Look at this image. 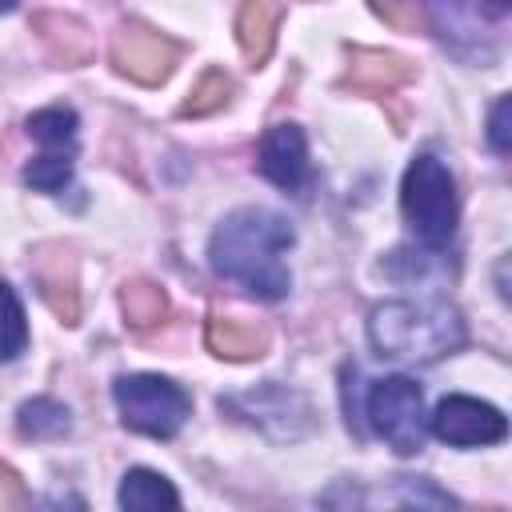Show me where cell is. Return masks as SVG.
<instances>
[{
    "mask_svg": "<svg viewBox=\"0 0 512 512\" xmlns=\"http://www.w3.org/2000/svg\"><path fill=\"white\" fill-rule=\"evenodd\" d=\"M32 140H40V156L28 160L24 184L36 192H60L72 180V160H76V112L64 104L40 108L28 116Z\"/></svg>",
    "mask_w": 512,
    "mask_h": 512,
    "instance_id": "8992f818",
    "label": "cell"
},
{
    "mask_svg": "<svg viewBox=\"0 0 512 512\" xmlns=\"http://www.w3.org/2000/svg\"><path fill=\"white\" fill-rule=\"evenodd\" d=\"M120 512H180V496L168 476L152 468H128L120 480Z\"/></svg>",
    "mask_w": 512,
    "mask_h": 512,
    "instance_id": "4fadbf2b",
    "label": "cell"
},
{
    "mask_svg": "<svg viewBox=\"0 0 512 512\" xmlns=\"http://www.w3.org/2000/svg\"><path fill=\"white\" fill-rule=\"evenodd\" d=\"M256 164H260V172H264L276 188L300 196V192L308 188V180H312L304 128H300V124H272V128L264 132V140H260V160H256Z\"/></svg>",
    "mask_w": 512,
    "mask_h": 512,
    "instance_id": "9c48e42d",
    "label": "cell"
},
{
    "mask_svg": "<svg viewBox=\"0 0 512 512\" xmlns=\"http://www.w3.org/2000/svg\"><path fill=\"white\" fill-rule=\"evenodd\" d=\"M28 272L36 280L44 304L64 324H76V316H80V288H76V260H72V252L64 244H44V248H36Z\"/></svg>",
    "mask_w": 512,
    "mask_h": 512,
    "instance_id": "30bf717a",
    "label": "cell"
},
{
    "mask_svg": "<svg viewBox=\"0 0 512 512\" xmlns=\"http://www.w3.org/2000/svg\"><path fill=\"white\" fill-rule=\"evenodd\" d=\"M292 224L268 208H236L208 240L212 272L232 280L256 300H280L292 288L284 252L292 248Z\"/></svg>",
    "mask_w": 512,
    "mask_h": 512,
    "instance_id": "6da1fadb",
    "label": "cell"
},
{
    "mask_svg": "<svg viewBox=\"0 0 512 512\" xmlns=\"http://www.w3.org/2000/svg\"><path fill=\"white\" fill-rule=\"evenodd\" d=\"M508 108H512V100L500 96V100L492 104V120H488V144H492L500 156H508Z\"/></svg>",
    "mask_w": 512,
    "mask_h": 512,
    "instance_id": "44dd1931",
    "label": "cell"
},
{
    "mask_svg": "<svg viewBox=\"0 0 512 512\" xmlns=\"http://www.w3.org/2000/svg\"><path fill=\"white\" fill-rule=\"evenodd\" d=\"M32 32L40 36L44 52L64 68H76V64H84L92 56V32L68 12H36L32 16Z\"/></svg>",
    "mask_w": 512,
    "mask_h": 512,
    "instance_id": "8fae6325",
    "label": "cell"
},
{
    "mask_svg": "<svg viewBox=\"0 0 512 512\" xmlns=\"http://www.w3.org/2000/svg\"><path fill=\"white\" fill-rule=\"evenodd\" d=\"M384 512H456V504L420 476H400L392 484V500Z\"/></svg>",
    "mask_w": 512,
    "mask_h": 512,
    "instance_id": "ac0fdd59",
    "label": "cell"
},
{
    "mask_svg": "<svg viewBox=\"0 0 512 512\" xmlns=\"http://www.w3.org/2000/svg\"><path fill=\"white\" fill-rule=\"evenodd\" d=\"M368 340L388 360L432 364L464 344V320L448 300H384L368 316Z\"/></svg>",
    "mask_w": 512,
    "mask_h": 512,
    "instance_id": "7a4b0ae2",
    "label": "cell"
},
{
    "mask_svg": "<svg viewBox=\"0 0 512 512\" xmlns=\"http://www.w3.org/2000/svg\"><path fill=\"white\" fill-rule=\"evenodd\" d=\"M372 12H376L380 20H392V24L408 28V32H416V28L424 24V12H420L416 4H376Z\"/></svg>",
    "mask_w": 512,
    "mask_h": 512,
    "instance_id": "7402d4cb",
    "label": "cell"
},
{
    "mask_svg": "<svg viewBox=\"0 0 512 512\" xmlns=\"http://www.w3.org/2000/svg\"><path fill=\"white\" fill-rule=\"evenodd\" d=\"M120 308H124V320L132 328H148V324H160L164 312H168V296L156 280H128L120 288Z\"/></svg>",
    "mask_w": 512,
    "mask_h": 512,
    "instance_id": "2e32d148",
    "label": "cell"
},
{
    "mask_svg": "<svg viewBox=\"0 0 512 512\" xmlns=\"http://www.w3.org/2000/svg\"><path fill=\"white\" fill-rule=\"evenodd\" d=\"M8 8H12V4H0V12H8Z\"/></svg>",
    "mask_w": 512,
    "mask_h": 512,
    "instance_id": "cb8c5ba5",
    "label": "cell"
},
{
    "mask_svg": "<svg viewBox=\"0 0 512 512\" xmlns=\"http://www.w3.org/2000/svg\"><path fill=\"white\" fill-rule=\"evenodd\" d=\"M28 344V320L16 292L0 280V360H16Z\"/></svg>",
    "mask_w": 512,
    "mask_h": 512,
    "instance_id": "d6986e66",
    "label": "cell"
},
{
    "mask_svg": "<svg viewBox=\"0 0 512 512\" xmlns=\"http://www.w3.org/2000/svg\"><path fill=\"white\" fill-rule=\"evenodd\" d=\"M400 208H404V220L420 244L444 248L452 240L460 200H456V180L440 156L420 152L408 164L404 184H400Z\"/></svg>",
    "mask_w": 512,
    "mask_h": 512,
    "instance_id": "3957f363",
    "label": "cell"
},
{
    "mask_svg": "<svg viewBox=\"0 0 512 512\" xmlns=\"http://www.w3.org/2000/svg\"><path fill=\"white\" fill-rule=\"evenodd\" d=\"M208 348L224 360H256L268 348V332L252 320H236V316H212L208 332H204Z\"/></svg>",
    "mask_w": 512,
    "mask_h": 512,
    "instance_id": "5bb4252c",
    "label": "cell"
},
{
    "mask_svg": "<svg viewBox=\"0 0 512 512\" xmlns=\"http://www.w3.org/2000/svg\"><path fill=\"white\" fill-rule=\"evenodd\" d=\"M408 76H412V64L404 56L380 52V48H356L352 52V64L344 72V84L348 88H360V92H392Z\"/></svg>",
    "mask_w": 512,
    "mask_h": 512,
    "instance_id": "7c38bea8",
    "label": "cell"
},
{
    "mask_svg": "<svg viewBox=\"0 0 512 512\" xmlns=\"http://www.w3.org/2000/svg\"><path fill=\"white\" fill-rule=\"evenodd\" d=\"M68 408L48 400V396H36V400H24L20 412H16V428L20 436L28 440H52V436H64L68 432Z\"/></svg>",
    "mask_w": 512,
    "mask_h": 512,
    "instance_id": "e0dca14e",
    "label": "cell"
},
{
    "mask_svg": "<svg viewBox=\"0 0 512 512\" xmlns=\"http://www.w3.org/2000/svg\"><path fill=\"white\" fill-rule=\"evenodd\" d=\"M32 512H84V500L76 492H52V496H40Z\"/></svg>",
    "mask_w": 512,
    "mask_h": 512,
    "instance_id": "603a6c76",
    "label": "cell"
},
{
    "mask_svg": "<svg viewBox=\"0 0 512 512\" xmlns=\"http://www.w3.org/2000/svg\"><path fill=\"white\" fill-rule=\"evenodd\" d=\"M432 432L452 448H476V444H500L508 436V420L500 416V408L476 396H444L432 412Z\"/></svg>",
    "mask_w": 512,
    "mask_h": 512,
    "instance_id": "ba28073f",
    "label": "cell"
},
{
    "mask_svg": "<svg viewBox=\"0 0 512 512\" xmlns=\"http://www.w3.org/2000/svg\"><path fill=\"white\" fill-rule=\"evenodd\" d=\"M280 16H284V8L280 4H268V0H248L240 8V16H236V40H240V48H244V56L252 64H264L268 60Z\"/></svg>",
    "mask_w": 512,
    "mask_h": 512,
    "instance_id": "9a60e30c",
    "label": "cell"
},
{
    "mask_svg": "<svg viewBox=\"0 0 512 512\" xmlns=\"http://www.w3.org/2000/svg\"><path fill=\"white\" fill-rule=\"evenodd\" d=\"M176 60H180L176 40H168V36H160V32L136 24V20H128L112 36V64H116V72H124L136 84H160V80H168V72L176 68Z\"/></svg>",
    "mask_w": 512,
    "mask_h": 512,
    "instance_id": "52a82bcc",
    "label": "cell"
},
{
    "mask_svg": "<svg viewBox=\"0 0 512 512\" xmlns=\"http://www.w3.org/2000/svg\"><path fill=\"white\" fill-rule=\"evenodd\" d=\"M228 92H232V80L224 76V72H204L200 76V84L192 88V96L180 104V116H208V112H216V108H224V100H228Z\"/></svg>",
    "mask_w": 512,
    "mask_h": 512,
    "instance_id": "ffe728a7",
    "label": "cell"
},
{
    "mask_svg": "<svg viewBox=\"0 0 512 512\" xmlns=\"http://www.w3.org/2000/svg\"><path fill=\"white\" fill-rule=\"evenodd\" d=\"M112 396H116L120 420L132 432H144L156 440H172L192 416V396L168 376H148V372L120 376L112 384Z\"/></svg>",
    "mask_w": 512,
    "mask_h": 512,
    "instance_id": "277c9868",
    "label": "cell"
},
{
    "mask_svg": "<svg viewBox=\"0 0 512 512\" xmlns=\"http://www.w3.org/2000/svg\"><path fill=\"white\" fill-rule=\"evenodd\" d=\"M368 424L400 452L412 456L424 448V392L408 376H384L372 380L368 400H364Z\"/></svg>",
    "mask_w": 512,
    "mask_h": 512,
    "instance_id": "5b68a950",
    "label": "cell"
}]
</instances>
